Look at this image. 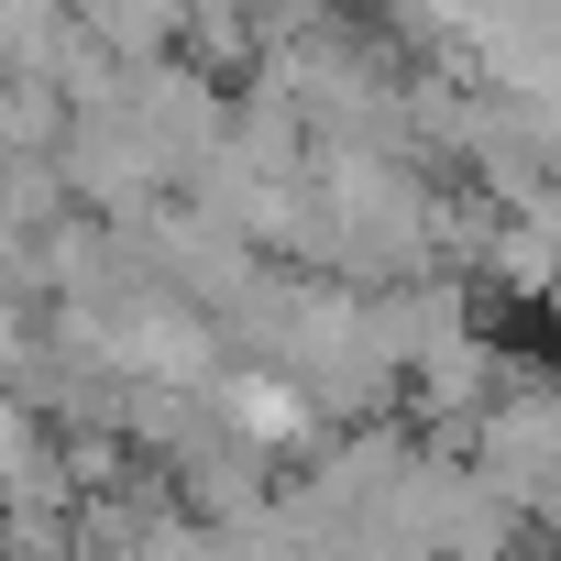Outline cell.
<instances>
[{"instance_id":"cell-1","label":"cell","mask_w":561,"mask_h":561,"mask_svg":"<svg viewBox=\"0 0 561 561\" xmlns=\"http://www.w3.org/2000/svg\"><path fill=\"white\" fill-rule=\"evenodd\" d=\"M220 342H253L275 386H298L309 419H375L397 397V364H386V331H375V287H331V275H264V298L220 331Z\"/></svg>"},{"instance_id":"cell-2","label":"cell","mask_w":561,"mask_h":561,"mask_svg":"<svg viewBox=\"0 0 561 561\" xmlns=\"http://www.w3.org/2000/svg\"><path fill=\"white\" fill-rule=\"evenodd\" d=\"M484 287L517 298V309H550L561 298V187L517 198V209H484Z\"/></svg>"},{"instance_id":"cell-3","label":"cell","mask_w":561,"mask_h":561,"mask_svg":"<svg viewBox=\"0 0 561 561\" xmlns=\"http://www.w3.org/2000/svg\"><path fill=\"white\" fill-rule=\"evenodd\" d=\"M34 506H78L67 495V440L23 386H0V517H34Z\"/></svg>"}]
</instances>
